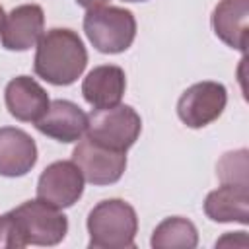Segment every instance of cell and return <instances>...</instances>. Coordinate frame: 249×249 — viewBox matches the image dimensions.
Segmentation results:
<instances>
[{"instance_id":"obj_15","label":"cell","mask_w":249,"mask_h":249,"mask_svg":"<svg viewBox=\"0 0 249 249\" xmlns=\"http://www.w3.org/2000/svg\"><path fill=\"white\" fill-rule=\"evenodd\" d=\"M247 18L249 0H222L212 14L214 33L228 47L243 53L247 47Z\"/></svg>"},{"instance_id":"obj_16","label":"cell","mask_w":249,"mask_h":249,"mask_svg":"<svg viewBox=\"0 0 249 249\" xmlns=\"http://www.w3.org/2000/svg\"><path fill=\"white\" fill-rule=\"evenodd\" d=\"M150 243L154 249H193L198 243V233L191 220L171 216L156 226Z\"/></svg>"},{"instance_id":"obj_13","label":"cell","mask_w":249,"mask_h":249,"mask_svg":"<svg viewBox=\"0 0 249 249\" xmlns=\"http://www.w3.org/2000/svg\"><path fill=\"white\" fill-rule=\"evenodd\" d=\"M126 88V78L121 66L103 64L93 68L82 84L84 99L93 109H109L121 103Z\"/></svg>"},{"instance_id":"obj_5","label":"cell","mask_w":249,"mask_h":249,"mask_svg":"<svg viewBox=\"0 0 249 249\" xmlns=\"http://www.w3.org/2000/svg\"><path fill=\"white\" fill-rule=\"evenodd\" d=\"M25 245H56L68 231L66 216L45 200H27L12 210Z\"/></svg>"},{"instance_id":"obj_4","label":"cell","mask_w":249,"mask_h":249,"mask_svg":"<svg viewBox=\"0 0 249 249\" xmlns=\"http://www.w3.org/2000/svg\"><path fill=\"white\" fill-rule=\"evenodd\" d=\"M142 121L130 105L93 109L88 115V138L111 150L126 152L140 136Z\"/></svg>"},{"instance_id":"obj_2","label":"cell","mask_w":249,"mask_h":249,"mask_svg":"<svg viewBox=\"0 0 249 249\" xmlns=\"http://www.w3.org/2000/svg\"><path fill=\"white\" fill-rule=\"evenodd\" d=\"M138 230L134 208L121 200H101L88 216L89 247L93 249H130Z\"/></svg>"},{"instance_id":"obj_1","label":"cell","mask_w":249,"mask_h":249,"mask_svg":"<svg viewBox=\"0 0 249 249\" xmlns=\"http://www.w3.org/2000/svg\"><path fill=\"white\" fill-rule=\"evenodd\" d=\"M88 64V53L72 29L54 27L41 35L35 53V74L53 86L74 84Z\"/></svg>"},{"instance_id":"obj_12","label":"cell","mask_w":249,"mask_h":249,"mask_svg":"<svg viewBox=\"0 0 249 249\" xmlns=\"http://www.w3.org/2000/svg\"><path fill=\"white\" fill-rule=\"evenodd\" d=\"M37 161L35 140L21 128H0V175L21 177Z\"/></svg>"},{"instance_id":"obj_9","label":"cell","mask_w":249,"mask_h":249,"mask_svg":"<svg viewBox=\"0 0 249 249\" xmlns=\"http://www.w3.org/2000/svg\"><path fill=\"white\" fill-rule=\"evenodd\" d=\"M45 16L37 4H23L14 8L2 27V45L8 51H27L35 47L43 35Z\"/></svg>"},{"instance_id":"obj_17","label":"cell","mask_w":249,"mask_h":249,"mask_svg":"<svg viewBox=\"0 0 249 249\" xmlns=\"http://www.w3.org/2000/svg\"><path fill=\"white\" fill-rule=\"evenodd\" d=\"M218 177L222 183L247 185V150L226 154L218 163Z\"/></svg>"},{"instance_id":"obj_6","label":"cell","mask_w":249,"mask_h":249,"mask_svg":"<svg viewBox=\"0 0 249 249\" xmlns=\"http://www.w3.org/2000/svg\"><path fill=\"white\" fill-rule=\"evenodd\" d=\"M72 161L80 167L86 181L93 185H111L117 183L126 167V152L111 150L86 138L78 142L72 152Z\"/></svg>"},{"instance_id":"obj_19","label":"cell","mask_w":249,"mask_h":249,"mask_svg":"<svg viewBox=\"0 0 249 249\" xmlns=\"http://www.w3.org/2000/svg\"><path fill=\"white\" fill-rule=\"evenodd\" d=\"M76 2H78L80 6L91 10V8H101V6H105L109 0H76Z\"/></svg>"},{"instance_id":"obj_10","label":"cell","mask_w":249,"mask_h":249,"mask_svg":"<svg viewBox=\"0 0 249 249\" xmlns=\"http://www.w3.org/2000/svg\"><path fill=\"white\" fill-rule=\"evenodd\" d=\"M37 130L58 140V142H78L88 128V115L72 101L56 99L49 103L47 113L35 123Z\"/></svg>"},{"instance_id":"obj_14","label":"cell","mask_w":249,"mask_h":249,"mask_svg":"<svg viewBox=\"0 0 249 249\" xmlns=\"http://www.w3.org/2000/svg\"><path fill=\"white\" fill-rule=\"evenodd\" d=\"M204 212L214 222H239L247 224L249 218V191L247 185L222 183L220 189L208 193Z\"/></svg>"},{"instance_id":"obj_21","label":"cell","mask_w":249,"mask_h":249,"mask_svg":"<svg viewBox=\"0 0 249 249\" xmlns=\"http://www.w3.org/2000/svg\"><path fill=\"white\" fill-rule=\"evenodd\" d=\"M124 2H144V0H124Z\"/></svg>"},{"instance_id":"obj_20","label":"cell","mask_w":249,"mask_h":249,"mask_svg":"<svg viewBox=\"0 0 249 249\" xmlns=\"http://www.w3.org/2000/svg\"><path fill=\"white\" fill-rule=\"evenodd\" d=\"M4 19H6V14H4V10L0 6V33H2V27H4Z\"/></svg>"},{"instance_id":"obj_18","label":"cell","mask_w":249,"mask_h":249,"mask_svg":"<svg viewBox=\"0 0 249 249\" xmlns=\"http://www.w3.org/2000/svg\"><path fill=\"white\" fill-rule=\"evenodd\" d=\"M14 247L16 249L25 247V241L19 233L14 214L6 212L0 216V249H14Z\"/></svg>"},{"instance_id":"obj_3","label":"cell","mask_w":249,"mask_h":249,"mask_svg":"<svg viewBox=\"0 0 249 249\" xmlns=\"http://www.w3.org/2000/svg\"><path fill=\"white\" fill-rule=\"evenodd\" d=\"M84 31L89 43L107 54L126 51L136 37V19L132 12L117 6L91 8L84 16Z\"/></svg>"},{"instance_id":"obj_11","label":"cell","mask_w":249,"mask_h":249,"mask_svg":"<svg viewBox=\"0 0 249 249\" xmlns=\"http://www.w3.org/2000/svg\"><path fill=\"white\" fill-rule=\"evenodd\" d=\"M4 97L10 115L23 123H37L47 113L51 103L47 91L29 76H18L10 80Z\"/></svg>"},{"instance_id":"obj_7","label":"cell","mask_w":249,"mask_h":249,"mask_svg":"<svg viewBox=\"0 0 249 249\" xmlns=\"http://www.w3.org/2000/svg\"><path fill=\"white\" fill-rule=\"evenodd\" d=\"M228 101V91L218 82H198L183 91L177 103L179 119L191 128H202L216 121Z\"/></svg>"},{"instance_id":"obj_8","label":"cell","mask_w":249,"mask_h":249,"mask_svg":"<svg viewBox=\"0 0 249 249\" xmlns=\"http://www.w3.org/2000/svg\"><path fill=\"white\" fill-rule=\"evenodd\" d=\"M84 193V175L74 161H54L39 177L37 198L54 208L72 206Z\"/></svg>"}]
</instances>
